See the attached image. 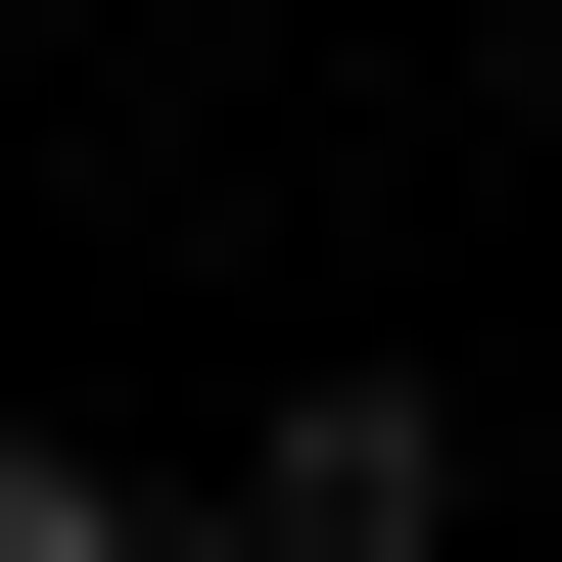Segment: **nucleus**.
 Segmentation results:
<instances>
[{
    "instance_id": "f257e3e1",
    "label": "nucleus",
    "mask_w": 562,
    "mask_h": 562,
    "mask_svg": "<svg viewBox=\"0 0 562 562\" xmlns=\"http://www.w3.org/2000/svg\"><path fill=\"white\" fill-rule=\"evenodd\" d=\"M422 516H469V422H422V375H328V422H281V469H235L188 562H422Z\"/></svg>"
},
{
    "instance_id": "f03ea898",
    "label": "nucleus",
    "mask_w": 562,
    "mask_h": 562,
    "mask_svg": "<svg viewBox=\"0 0 562 562\" xmlns=\"http://www.w3.org/2000/svg\"><path fill=\"white\" fill-rule=\"evenodd\" d=\"M0 562H188V516H94V469H47V422H0Z\"/></svg>"
}]
</instances>
